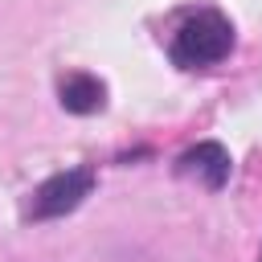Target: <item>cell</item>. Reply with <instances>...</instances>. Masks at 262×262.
<instances>
[{
	"instance_id": "6da1fadb",
	"label": "cell",
	"mask_w": 262,
	"mask_h": 262,
	"mask_svg": "<svg viewBox=\"0 0 262 262\" xmlns=\"http://www.w3.org/2000/svg\"><path fill=\"white\" fill-rule=\"evenodd\" d=\"M233 20L217 8H201L192 16L180 20L172 45H168V57L180 66V70H205V66H217L229 57L233 49Z\"/></svg>"
},
{
	"instance_id": "7a4b0ae2",
	"label": "cell",
	"mask_w": 262,
	"mask_h": 262,
	"mask_svg": "<svg viewBox=\"0 0 262 262\" xmlns=\"http://www.w3.org/2000/svg\"><path fill=\"white\" fill-rule=\"evenodd\" d=\"M94 180H98V176H94L90 164H78V168L53 172L49 180H41V184L29 192L20 217H25V221H57V217L74 213V209L94 192Z\"/></svg>"
},
{
	"instance_id": "3957f363",
	"label": "cell",
	"mask_w": 262,
	"mask_h": 262,
	"mask_svg": "<svg viewBox=\"0 0 262 262\" xmlns=\"http://www.w3.org/2000/svg\"><path fill=\"white\" fill-rule=\"evenodd\" d=\"M229 172H233V160H229V151H225L221 143H213V139L180 151V160H176V176H192V180H201L209 192L225 188Z\"/></svg>"
},
{
	"instance_id": "277c9868",
	"label": "cell",
	"mask_w": 262,
	"mask_h": 262,
	"mask_svg": "<svg viewBox=\"0 0 262 262\" xmlns=\"http://www.w3.org/2000/svg\"><path fill=\"white\" fill-rule=\"evenodd\" d=\"M57 102L70 115H94V111L106 106V86L94 74H66L57 82Z\"/></svg>"
}]
</instances>
